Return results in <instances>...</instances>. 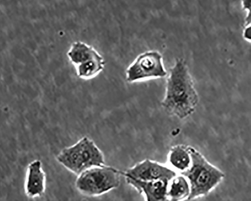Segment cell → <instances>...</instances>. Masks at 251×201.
Instances as JSON below:
<instances>
[{
  "label": "cell",
  "instance_id": "cell-1",
  "mask_svg": "<svg viewBox=\"0 0 251 201\" xmlns=\"http://www.w3.org/2000/svg\"><path fill=\"white\" fill-rule=\"evenodd\" d=\"M199 102V95L186 62L177 59L167 79L162 106L170 114L183 119L195 112Z\"/></svg>",
  "mask_w": 251,
  "mask_h": 201
},
{
  "label": "cell",
  "instance_id": "cell-2",
  "mask_svg": "<svg viewBox=\"0 0 251 201\" xmlns=\"http://www.w3.org/2000/svg\"><path fill=\"white\" fill-rule=\"evenodd\" d=\"M188 150L191 156V165L180 174L190 184L191 193L188 200H192L210 194L222 182L225 175L196 149L188 146Z\"/></svg>",
  "mask_w": 251,
  "mask_h": 201
},
{
  "label": "cell",
  "instance_id": "cell-3",
  "mask_svg": "<svg viewBox=\"0 0 251 201\" xmlns=\"http://www.w3.org/2000/svg\"><path fill=\"white\" fill-rule=\"evenodd\" d=\"M57 162L77 176L91 168L104 165L101 151L94 141L83 137L74 145L62 150L56 157Z\"/></svg>",
  "mask_w": 251,
  "mask_h": 201
},
{
  "label": "cell",
  "instance_id": "cell-4",
  "mask_svg": "<svg viewBox=\"0 0 251 201\" xmlns=\"http://www.w3.org/2000/svg\"><path fill=\"white\" fill-rule=\"evenodd\" d=\"M123 173L105 165L91 168L77 176L75 186L83 196L96 197L117 189Z\"/></svg>",
  "mask_w": 251,
  "mask_h": 201
},
{
  "label": "cell",
  "instance_id": "cell-5",
  "mask_svg": "<svg viewBox=\"0 0 251 201\" xmlns=\"http://www.w3.org/2000/svg\"><path fill=\"white\" fill-rule=\"evenodd\" d=\"M126 75L129 83L165 76L167 72L163 65L162 55L153 50L140 54L127 68Z\"/></svg>",
  "mask_w": 251,
  "mask_h": 201
},
{
  "label": "cell",
  "instance_id": "cell-6",
  "mask_svg": "<svg viewBox=\"0 0 251 201\" xmlns=\"http://www.w3.org/2000/svg\"><path fill=\"white\" fill-rule=\"evenodd\" d=\"M125 178L141 182H151L162 179L171 180L177 175L176 173L159 163L146 159L123 173Z\"/></svg>",
  "mask_w": 251,
  "mask_h": 201
},
{
  "label": "cell",
  "instance_id": "cell-7",
  "mask_svg": "<svg viewBox=\"0 0 251 201\" xmlns=\"http://www.w3.org/2000/svg\"><path fill=\"white\" fill-rule=\"evenodd\" d=\"M125 179L128 185L144 197L145 201H170L167 196L168 179L145 182L131 178Z\"/></svg>",
  "mask_w": 251,
  "mask_h": 201
},
{
  "label": "cell",
  "instance_id": "cell-8",
  "mask_svg": "<svg viewBox=\"0 0 251 201\" xmlns=\"http://www.w3.org/2000/svg\"><path fill=\"white\" fill-rule=\"evenodd\" d=\"M46 176L41 161H33L28 167L25 186L27 196L31 198L43 196L46 191Z\"/></svg>",
  "mask_w": 251,
  "mask_h": 201
},
{
  "label": "cell",
  "instance_id": "cell-9",
  "mask_svg": "<svg viewBox=\"0 0 251 201\" xmlns=\"http://www.w3.org/2000/svg\"><path fill=\"white\" fill-rule=\"evenodd\" d=\"M68 55L71 62L77 66L88 62L101 55L89 45L76 42L72 45Z\"/></svg>",
  "mask_w": 251,
  "mask_h": 201
},
{
  "label": "cell",
  "instance_id": "cell-10",
  "mask_svg": "<svg viewBox=\"0 0 251 201\" xmlns=\"http://www.w3.org/2000/svg\"><path fill=\"white\" fill-rule=\"evenodd\" d=\"M190 193V184L182 175H176L169 180L167 196L170 201H183L188 199Z\"/></svg>",
  "mask_w": 251,
  "mask_h": 201
},
{
  "label": "cell",
  "instance_id": "cell-11",
  "mask_svg": "<svg viewBox=\"0 0 251 201\" xmlns=\"http://www.w3.org/2000/svg\"><path fill=\"white\" fill-rule=\"evenodd\" d=\"M168 160L170 165L180 173L187 170L192 163L188 146L177 145L172 147L168 154Z\"/></svg>",
  "mask_w": 251,
  "mask_h": 201
},
{
  "label": "cell",
  "instance_id": "cell-12",
  "mask_svg": "<svg viewBox=\"0 0 251 201\" xmlns=\"http://www.w3.org/2000/svg\"><path fill=\"white\" fill-rule=\"evenodd\" d=\"M104 60L101 55L90 61L76 66L77 75L83 79H90L97 75L104 68Z\"/></svg>",
  "mask_w": 251,
  "mask_h": 201
},
{
  "label": "cell",
  "instance_id": "cell-13",
  "mask_svg": "<svg viewBox=\"0 0 251 201\" xmlns=\"http://www.w3.org/2000/svg\"><path fill=\"white\" fill-rule=\"evenodd\" d=\"M245 39L247 40H251V27L250 26L246 27L244 31L243 34Z\"/></svg>",
  "mask_w": 251,
  "mask_h": 201
}]
</instances>
